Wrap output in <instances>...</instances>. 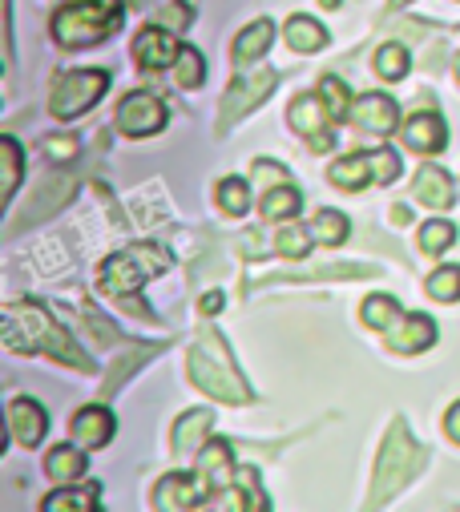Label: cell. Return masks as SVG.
Listing matches in <instances>:
<instances>
[{
  "instance_id": "cell-1",
  "label": "cell",
  "mask_w": 460,
  "mask_h": 512,
  "mask_svg": "<svg viewBox=\"0 0 460 512\" xmlns=\"http://www.w3.org/2000/svg\"><path fill=\"white\" fill-rule=\"evenodd\" d=\"M5 347L9 351H45L53 355L57 363H69L77 371H93L89 355L73 343V335L65 327H57V319L45 311V307H33V303H13L5 307Z\"/></svg>"
},
{
  "instance_id": "cell-2",
  "label": "cell",
  "mask_w": 460,
  "mask_h": 512,
  "mask_svg": "<svg viewBox=\"0 0 460 512\" xmlns=\"http://www.w3.org/2000/svg\"><path fill=\"white\" fill-rule=\"evenodd\" d=\"M186 367H190L194 388H202L206 396H214V400H222V404H251V388L239 379L235 359H230L222 335L202 331L198 343H194L190 355H186Z\"/></svg>"
},
{
  "instance_id": "cell-3",
  "label": "cell",
  "mask_w": 460,
  "mask_h": 512,
  "mask_svg": "<svg viewBox=\"0 0 460 512\" xmlns=\"http://www.w3.org/2000/svg\"><path fill=\"white\" fill-rule=\"evenodd\" d=\"M166 267H170V250H162L158 242H138V246L109 254V259L101 263V271H97V287L113 299H130L142 283H150Z\"/></svg>"
},
{
  "instance_id": "cell-4",
  "label": "cell",
  "mask_w": 460,
  "mask_h": 512,
  "mask_svg": "<svg viewBox=\"0 0 460 512\" xmlns=\"http://www.w3.org/2000/svg\"><path fill=\"white\" fill-rule=\"evenodd\" d=\"M424 468V448H416V440L408 436V424L404 420H392V432L380 448V464H376V480H372V496L368 504L380 508L388 504L400 488H408Z\"/></svg>"
},
{
  "instance_id": "cell-5",
  "label": "cell",
  "mask_w": 460,
  "mask_h": 512,
  "mask_svg": "<svg viewBox=\"0 0 460 512\" xmlns=\"http://www.w3.org/2000/svg\"><path fill=\"white\" fill-rule=\"evenodd\" d=\"M118 0H69L53 13V41L61 49H89L118 29Z\"/></svg>"
},
{
  "instance_id": "cell-6",
  "label": "cell",
  "mask_w": 460,
  "mask_h": 512,
  "mask_svg": "<svg viewBox=\"0 0 460 512\" xmlns=\"http://www.w3.org/2000/svg\"><path fill=\"white\" fill-rule=\"evenodd\" d=\"M109 89V73L105 69H77L69 77H61L49 93V113L57 121H73L81 113H89Z\"/></svg>"
},
{
  "instance_id": "cell-7",
  "label": "cell",
  "mask_w": 460,
  "mask_h": 512,
  "mask_svg": "<svg viewBox=\"0 0 460 512\" xmlns=\"http://www.w3.org/2000/svg\"><path fill=\"white\" fill-rule=\"evenodd\" d=\"M275 73L271 69H255V73H247V77H235L230 81V89H226V97H222V113H218V130H230L235 121H243L259 101H267L271 93H275Z\"/></svg>"
},
{
  "instance_id": "cell-8",
  "label": "cell",
  "mask_w": 460,
  "mask_h": 512,
  "mask_svg": "<svg viewBox=\"0 0 460 512\" xmlns=\"http://www.w3.org/2000/svg\"><path fill=\"white\" fill-rule=\"evenodd\" d=\"M118 130H122L126 138H150V134L166 130V101H158L150 89L130 93V97L118 105Z\"/></svg>"
},
{
  "instance_id": "cell-9",
  "label": "cell",
  "mask_w": 460,
  "mask_h": 512,
  "mask_svg": "<svg viewBox=\"0 0 460 512\" xmlns=\"http://www.w3.org/2000/svg\"><path fill=\"white\" fill-rule=\"evenodd\" d=\"M73 190H77V178H69V174H49L37 190H33V198H29V210L9 226V234H17V230H25V226H33V222H45L53 210H65V202L73 198Z\"/></svg>"
},
{
  "instance_id": "cell-10",
  "label": "cell",
  "mask_w": 460,
  "mask_h": 512,
  "mask_svg": "<svg viewBox=\"0 0 460 512\" xmlns=\"http://www.w3.org/2000/svg\"><path fill=\"white\" fill-rule=\"evenodd\" d=\"M287 117H291V130L311 142V150H331V134H327V117L331 113H327L323 97H315V93L295 97L291 109H287Z\"/></svg>"
},
{
  "instance_id": "cell-11",
  "label": "cell",
  "mask_w": 460,
  "mask_h": 512,
  "mask_svg": "<svg viewBox=\"0 0 460 512\" xmlns=\"http://www.w3.org/2000/svg\"><path fill=\"white\" fill-rule=\"evenodd\" d=\"M178 57H182V45L162 25H150L134 37V61L142 69H166V65H178Z\"/></svg>"
},
{
  "instance_id": "cell-12",
  "label": "cell",
  "mask_w": 460,
  "mask_h": 512,
  "mask_svg": "<svg viewBox=\"0 0 460 512\" xmlns=\"http://www.w3.org/2000/svg\"><path fill=\"white\" fill-rule=\"evenodd\" d=\"M400 109H396V101L392 97H384V93H364L356 105H352V117H356V125L360 130H368V134H380V138H388L392 130H396V117Z\"/></svg>"
},
{
  "instance_id": "cell-13",
  "label": "cell",
  "mask_w": 460,
  "mask_h": 512,
  "mask_svg": "<svg viewBox=\"0 0 460 512\" xmlns=\"http://www.w3.org/2000/svg\"><path fill=\"white\" fill-rule=\"evenodd\" d=\"M9 428H13V436H17V444H25V448H37L41 440H45V428H49V416H45V408L37 404V400H13L9 404Z\"/></svg>"
},
{
  "instance_id": "cell-14",
  "label": "cell",
  "mask_w": 460,
  "mask_h": 512,
  "mask_svg": "<svg viewBox=\"0 0 460 512\" xmlns=\"http://www.w3.org/2000/svg\"><path fill=\"white\" fill-rule=\"evenodd\" d=\"M198 480L210 488V492H226L230 480H235V460H230V448L226 440H210L198 456Z\"/></svg>"
},
{
  "instance_id": "cell-15",
  "label": "cell",
  "mask_w": 460,
  "mask_h": 512,
  "mask_svg": "<svg viewBox=\"0 0 460 512\" xmlns=\"http://www.w3.org/2000/svg\"><path fill=\"white\" fill-rule=\"evenodd\" d=\"M388 347L392 351H404V355H412V351H424V347H432V339H436V327H432V319H424V315H400L388 331Z\"/></svg>"
},
{
  "instance_id": "cell-16",
  "label": "cell",
  "mask_w": 460,
  "mask_h": 512,
  "mask_svg": "<svg viewBox=\"0 0 460 512\" xmlns=\"http://www.w3.org/2000/svg\"><path fill=\"white\" fill-rule=\"evenodd\" d=\"M404 142L416 154H436L448 142V125H444L440 113H412V121L404 125Z\"/></svg>"
},
{
  "instance_id": "cell-17",
  "label": "cell",
  "mask_w": 460,
  "mask_h": 512,
  "mask_svg": "<svg viewBox=\"0 0 460 512\" xmlns=\"http://www.w3.org/2000/svg\"><path fill=\"white\" fill-rule=\"evenodd\" d=\"M109 436H113V416H109V408L89 404V408H81V412L73 416V440H77L81 448H105Z\"/></svg>"
},
{
  "instance_id": "cell-18",
  "label": "cell",
  "mask_w": 460,
  "mask_h": 512,
  "mask_svg": "<svg viewBox=\"0 0 460 512\" xmlns=\"http://www.w3.org/2000/svg\"><path fill=\"white\" fill-rule=\"evenodd\" d=\"M206 484L198 480L194 484V476H182V472H174V476H166L162 484H158V492H154V504L158 508H198L202 500H206Z\"/></svg>"
},
{
  "instance_id": "cell-19",
  "label": "cell",
  "mask_w": 460,
  "mask_h": 512,
  "mask_svg": "<svg viewBox=\"0 0 460 512\" xmlns=\"http://www.w3.org/2000/svg\"><path fill=\"white\" fill-rule=\"evenodd\" d=\"M412 190H416V198H420L428 210H448V206H452V178H448L444 170H436V166H424V170L416 174Z\"/></svg>"
},
{
  "instance_id": "cell-20",
  "label": "cell",
  "mask_w": 460,
  "mask_h": 512,
  "mask_svg": "<svg viewBox=\"0 0 460 512\" xmlns=\"http://www.w3.org/2000/svg\"><path fill=\"white\" fill-rule=\"evenodd\" d=\"M331 182L339 190H364L368 182H376V162L372 154H352V158H339L331 166Z\"/></svg>"
},
{
  "instance_id": "cell-21",
  "label": "cell",
  "mask_w": 460,
  "mask_h": 512,
  "mask_svg": "<svg viewBox=\"0 0 460 512\" xmlns=\"http://www.w3.org/2000/svg\"><path fill=\"white\" fill-rule=\"evenodd\" d=\"M271 37H275V29H271V21H255V25H247L243 33H239V41H235V65L243 69V65H251V61H259L263 53H267V45H271Z\"/></svg>"
},
{
  "instance_id": "cell-22",
  "label": "cell",
  "mask_w": 460,
  "mask_h": 512,
  "mask_svg": "<svg viewBox=\"0 0 460 512\" xmlns=\"http://www.w3.org/2000/svg\"><path fill=\"white\" fill-rule=\"evenodd\" d=\"M283 33H287V45H291L295 53H319V49L327 45L323 25H319V21H311V17H291Z\"/></svg>"
},
{
  "instance_id": "cell-23",
  "label": "cell",
  "mask_w": 460,
  "mask_h": 512,
  "mask_svg": "<svg viewBox=\"0 0 460 512\" xmlns=\"http://www.w3.org/2000/svg\"><path fill=\"white\" fill-rule=\"evenodd\" d=\"M166 343H150V347H134L130 355H122L118 363H113V371H109V379H105V388H101V400H109L113 392H118V383L122 379H130L134 371H138V363H146V359H154L158 351H162Z\"/></svg>"
},
{
  "instance_id": "cell-24",
  "label": "cell",
  "mask_w": 460,
  "mask_h": 512,
  "mask_svg": "<svg viewBox=\"0 0 460 512\" xmlns=\"http://www.w3.org/2000/svg\"><path fill=\"white\" fill-rule=\"evenodd\" d=\"M45 472L57 480V484H73V480H81L85 476V456L77 452V448H53L49 452V460H45Z\"/></svg>"
},
{
  "instance_id": "cell-25",
  "label": "cell",
  "mask_w": 460,
  "mask_h": 512,
  "mask_svg": "<svg viewBox=\"0 0 460 512\" xmlns=\"http://www.w3.org/2000/svg\"><path fill=\"white\" fill-rule=\"evenodd\" d=\"M45 512H93L97 508V488H57L53 496H45L41 504Z\"/></svg>"
},
{
  "instance_id": "cell-26",
  "label": "cell",
  "mask_w": 460,
  "mask_h": 512,
  "mask_svg": "<svg viewBox=\"0 0 460 512\" xmlns=\"http://www.w3.org/2000/svg\"><path fill=\"white\" fill-rule=\"evenodd\" d=\"M206 428H210V412H186V416L178 420V428H174V452H178V456H190V452L202 444Z\"/></svg>"
},
{
  "instance_id": "cell-27",
  "label": "cell",
  "mask_w": 460,
  "mask_h": 512,
  "mask_svg": "<svg viewBox=\"0 0 460 512\" xmlns=\"http://www.w3.org/2000/svg\"><path fill=\"white\" fill-rule=\"evenodd\" d=\"M311 234L323 246H339L343 238H348V218H343L339 210H319L315 222H311Z\"/></svg>"
},
{
  "instance_id": "cell-28",
  "label": "cell",
  "mask_w": 460,
  "mask_h": 512,
  "mask_svg": "<svg viewBox=\"0 0 460 512\" xmlns=\"http://www.w3.org/2000/svg\"><path fill=\"white\" fill-rule=\"evenodd\" d=\"M319 97H323V105H327L331 121L352 117V93H348V85H343L339 77H323V85H319Z\"/></svg>"
},
{
  "instance_id": "cell-29",
  "label": "cell",
  "mask_w": 460,
  "mask_h": 512,
  "mask_svg": "<svg viewBox=\"0 0 460 512\" xmlns=\"http://www.w3.org/2000/svg\"><path fill=\"white\" fill-rule=\"evenodd\" d=\"M218 206L226 210V214H247L251 210V190H247V182L243 178H222L218 182Z\"/></svg>"
},
{
  "instance_id": "cell-30",
  "label": "cell",
  "mask_w": 460,
  "mask_h": 512,
  "mask_svg": "<svg viewBox=\"0 0 460 512\" xmlns=\"http://www.w3.org/2000/svg\"><path fill=\"white\" fill-rule=\"evenodd\" d=\"M400 315H404V311H400V303H396V299H388V295H372V299L364 303V323H368V327H376V331H388Z\"/></svg>"
},
{
  "instance_id": "cell-31",
  "label": "cell",
  "mask_w": 460,
  "mask_h": 512,
  "mask_svg": "<svg viewBox=\"0 0 460 512\" xmlns=\"http://www.w3.org/2000/svg\"><path fill=\"white\" fill-rule=\"evenodd\" d=\"M299 210V194L291 186H275L267 198H263V218L267 222H279V218H295Z\"/></svg>"
},
{
  "instance_id": "cell-32",
  "label": "cell",
  "mask_w": 460,
  "mask_h": 512,
  "mask_svg": "<svg viewBox=\"0 0 460 512\" xmlns=\"http://www.w3.org/2000/svg\"><path fill=\"white\" fill-rule=\"evenodd\" d=\"M452 242H456V226H452V222L436 218V222H424V226H420V250H424V254H440V250H448Z\"/></svg>"
},
{
  "instance_id": "cell-33",
  "label": "cell",
  "mask_w": 460,
  "mask_h": 512,
  "mask_svg": "<svg viewBox=\"0 0 460 512\" xmlns=\"http://www.w3.org/2000/svg\"><path fill=\"white\" fill-rule=\"evenodd\" d=\"M0 162H5V186H0V194H5V202H9L17 182H21V146L13 138H0Z\"/></svg>"
},
{
  "instance_id": "cell-34",
  "label": "cell",
  "mask_w": 460,
  "mask_h": 512,
  "mask_svg": "<svg viewBox=\"0 0 460 512\" xmlns=\"http://www.w3.org/2000/svg\"><path fill=\"white\" fill-rule=\"evenodd\" d=\"M311 230H303V226H287V230H279L275 234V254H287V259H303V254L311 250Z\"/></svg>"
},
{
  "instance_id": "cell-35",
  "label": "cell",
  "mask_w": 460,
  "mask_h": 512,
  "mask_svg": "<svg viewBox=\"0 0 460 512\" xmlns=\"http://www.w3.org/2000/svg\"><path fill=\"white\" fill-rule=\"evenodd\" d=\"M202 77H206V61H202V53H198V49H182L178 69H174V81H178L182 89H198Z\"/></svg>"
},
{
  "instance_id": "cell-36",
  "label": "cell",
  "mask_w": 460,
  "mask_h": 512,
  "mask_svg": "<svg viewBox=\"0 0 460 512\" xmlns=\"http://www.w3.org/2000/svg\"><path fill=\"white\" fill-rule=\"evenodd\" d=\"M428 295L440 299V303H452L460 299V267H440L428 275Z\"/></svg>"
},
{
  "instance_id": "cell-37",
  "label": "cell",
  "mask_w": 460,
  "mask_h": 512,
  "mask_svg": "<svg viewBox=\"0 0 460 512\" xmlns=\"http://www.w3.org/2000/svg\"><path fill=\"white\" fill-rule=\"evenodd\" d=\"M376 73L388 77V81H400L408 73V49L404 45H384L376 53Z\"/></svg>"
},
{
  "instance_id": "cell-38",
  "label": "cell",
  "mask_w": 460,
  "mask_h": 512,
  "mask_svg": "<svg viewBox=\"0 0 460 512\" xmlns=\"http://www.w3.org/2000/svg\"><path fill=\"white\" fill-rule=\"evenodd\" d=\"M190 9L186 5H166V9H158L154 13V25H162V29H170V33H182L186 25H190Z\"/></svg>"
},
{
  "instance_id": "cell-39",
  "label": "cell",
  "mask_w": 460,
  "mask_h": 512,
  "mask_svg": "<svg viewBox=\"0 0 460 512\" xmlns=\"http://www.w3.org/2000/svg\"><path fill=\"white\" fill-rule=\"evenodd\" d=\"M45 150H49V158H57V162H61V158H65V162L77 158V142H73V138H49Z\"/></svg>"
},
{
  "instance_id": "cell-40",
  "label": "cell",
  "mask_w": 460,
  "mask_h": 512,
  "mask_svg": "<svg viewBox=\"0 0 460 512\" xmlns=\"http://www.w3.org/2000/svg\"><path fill=\"white\" fill-rule=\"evenodd\" d=\"M255 178H263L271 186H287V170L275 166V162H255Z\"/></svg>"
},
{
  "instance_id": "cell-41",
  "label": "cell",
  "mask_w": 460,
  "mask_h": 512,
  "mask_svg": "<svg viewBox=\"0 0 460 512\" xmlns=\"http://www.w3.org/2000/svg\"><path fill=\"white\" fill-rule=\"evenodd\" d=\"M444 432H448V436H452V440L460 444V404H456V408H452V412L444 416Z\"/></svg>"
},
{
  "instance_id": "cell-42",
  "label": "cell",
  "mask_w": 460,
  "mask_h": 512,
  "mask_svg": "<svg viewBox=\"0 0 460 512\" xmlns=\"http://www.w3.org/2000/svg\"><path fill=\"white\" fill-rule=\"evenodd\" d=\"M202 311H206V315L222 311V295H218V291H214V295H206V299H202Z\"/></svg>"
},
{
  "instance_id": "cell-43",
  "label": "cell",
  "mask_w": 460,
  "mask_h": 512,
  "mask_svg": "<svg viewBox=\"0 0 460 512\" xmlns=\"http://www.w3.org/2000/svg\"><path fill=\"white\" fill-rule=\"evenodd\" d=\"M388 5H392V9H404V5H408V0H388Z\"/></svg>"
},
{
  "instance_id": "cell-44",
  "label": "cell",
  "mask_w": 460,
  "mask_h": 512,
  "mask_svg": "<svg viewBox=\"0 0 460 512\" xmlns=\"http://www.w3.org/2000/svg\"><path fill=\"white\" fill-rule=\"evenodd\" d=\"M319 5H327V9H335V5H339V0H319Z\"/></svg>"
},
{
  "instance_id": "cell-45",
  "label": "cell",
  "mask_w": 460,
  "mask_h": 512,
  "mask_svg": "<svg viewBox=\"0 0 460 512\" xmlns=\"http://www.w3.org/2000/svg\"><path fill=\"white\" fill-rule=\"evenodd\" d=\"M134 5H146V0H134Z\"/></svg>"
}]
</instances>
